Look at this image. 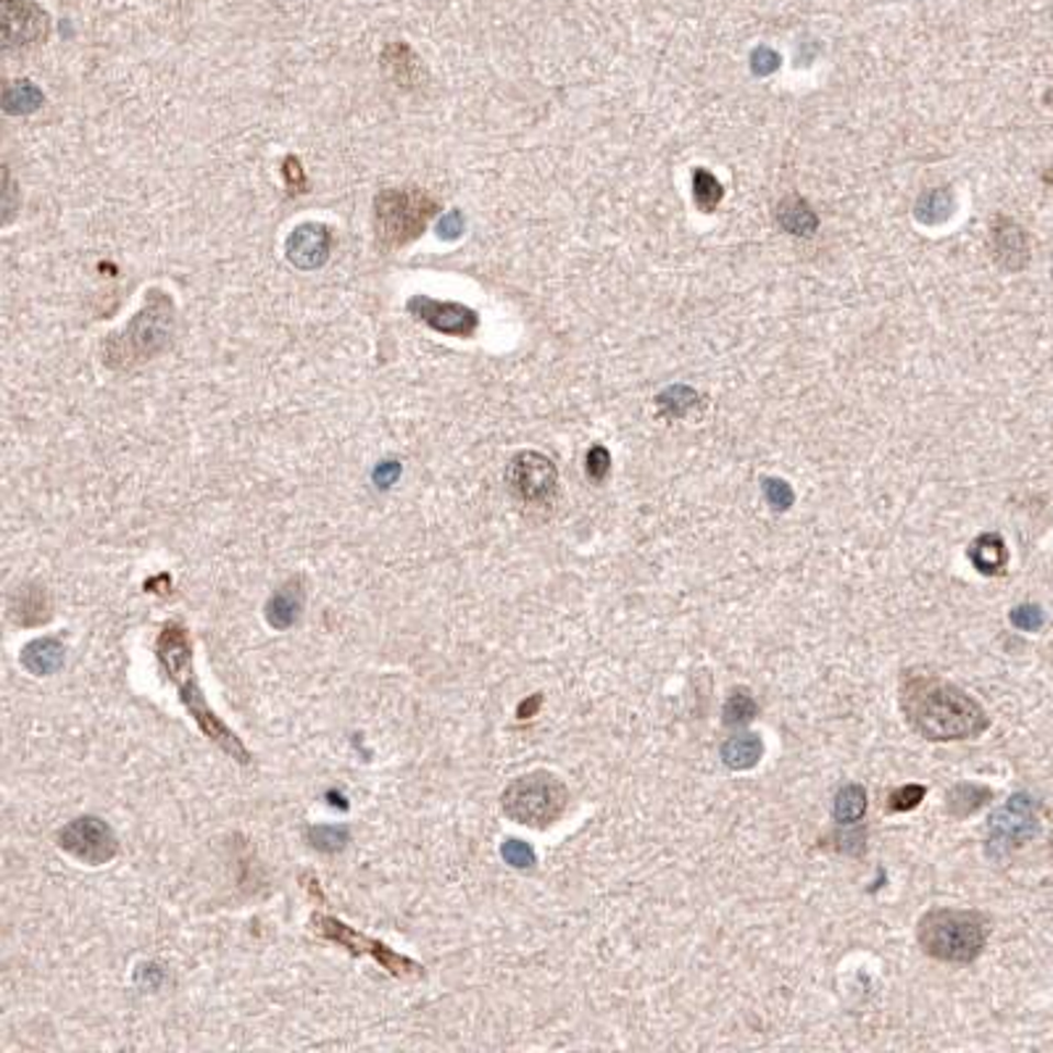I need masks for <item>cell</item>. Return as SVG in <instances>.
<instances>
[{
	"label": "cell",
	"instance_id": "1",
	"mask_svg": "<svg viewBox=\"0 0 1053 1053\" xmlns=\"http://www.w3.org/2000/svg\"><path fill=\"white\" fill-rule=\"evenodd\" d=\"M898 704L906 721L930 743L979 738L990 727L983 706L945 677L906 669L898 682Z\"/></svg>",
	"mask_w": 1053,
	"mask_h": 1053
},
{
	"label": "cell",
	"instance_id": "2",
	"mask_svg": "<svg viewBox=\"0 0 1053 1053\" xmlns=\"http://www.w3.org/2000/svg\"><path fill=\"white\" fill-rule=\"evenodd\" d=\"M156 659L164 677L175 682L184 712L195 719L198 730L206 735L211 743L222 748L229 759L240 761V764H250V751L243 746V740L237 738V732L232 730L227 721L216 717V712L209 706L201 685H198L193 666V642H190V635L180 621H171V625L158 632Z\"/></svg>",
	"mask_w": 1053,
	"mask_h": 1053
},
{
	"label": "cell",
	"instance_id": "3",
	"mask_svg": "<svg viewBox=\"0 0 1053 1053\" xmlns=\"http://www.w3.org/2000/svg\"><path fill=\"white\" fill-rule=\"evenodd\" d=\"M175 322L177 316L171 298L164 293L161 288H154L145 295V306L141 314H137L127 327H122L116 335H111L109 340H105V367L122 372V369H132L137 367V363L156 359L171 343Z\"/></svg>",
	"mask_w": 1053,
	"mask_h": 1053
},
{
	"label": "cell",
	"instance_id": "4",
	"mask_svg": "<svg viewBox=\"0 0 1053 1053\" xmlns=\"http://www.w3.org/2000/svg\"><path fill=\"white\" fill-rule=\"evenodd\" d=\"M988 919L970 909H930L917 922V943L930 959L972 964L988 943Z\"/></svg>",
	"mask_w": 1053,
	"mask_h": 1053
},
{
	"label": "cell",
	"instance_id": "5",
	"mask_svg": "<svg viewBox=\"0 0 1053 1053\" xmlns=\"http://www.w3.org/2000/svg\"><path fill=\"white\" fill-rule=\"evenodd\" d=\"M569 806V787L559 774L535 770L516 777L512 785L503 791L501 809L516 825L533 827V830H548L564 817Z\"/></svg>",
	"mask_w": 1053,
	"mask_h": 1053
},
{
	"label": "cell",
	"instance_id": "6",
	"mask_svg": "<svg viewBox=\"0 0 1053 1053\" xmlns=\"http://www.w3.org/2000/svg\"><path fill=\"white\" fill-rule=\"evenodd\" d=\"M435 198L414 188L382 190L374 198V235L382 248H403L427 229L435 216Z\"/></svg>",
	"mask_w": 1053,
	"mask_h": 1053
},
{
	"label": "cell",
	"instance_id": "7",
	"mask_svg": "<svg viewBox=\"0 0 1053 1053\" xmlns=\"http://www.w3.org/2000/svg\"><path fill=\"white\" fill-rule=\"evenodd\" d=\"M311 930H314L320 938L333 940V943L348 949L354 956H372L374 962L388 972V975L399 979L424 977V966L419 962L403 956V953L393 951L390 945L380 943V940L367 938L363 932L356 930V927L343 922V919L327 917V914H314V917H311Z\"/></svg>",
	"mask_w": 1053,
	"mask_h": 1053
},
{
	"label": "cell",
	"instance_id": "8",
	"mask_svg": "<svg viewBox=\"0 0 1053 1053\" xmlns=\"http://www.w3.org/2000/svg\"><path fill=\"white\" fill-rule=\"evenodd\" d=\"M1041 830L1038 819V804L1028 793H1017L990 817L988 838H985V851L990 859H1004L1011 851L1030 843Z\"/></svg>",
	"mask_w": 1053,
	"mask_h": 1053
},
{
	"label": "cell",
	"instance_id": "9",
	"mask_svg": "<svg viewBox=\"0 0 1053 1053\" xmlns=\"http://www.w3.org/2000/svg\"><path fill=\"white\" fill-rule=\"evenodd\" d=\"M56 845L79 864L103 866L116 859L119 838L109 822L101 817H77L66 822L56 836Z\"/></svg>",
	"mask_w": 1053,
	"mask_h": 1053
},
{
	"label": "cell",
	"instance_id": "10",
	"mask_svg": "<svg viewBox=\"0 0 1053 1053\" xmlns=\"http://www.w3.org/2000/svg\"><path fill=\"white\" fill-rule=\"evenodd\" d=\"M506 485L522 503L546 506L553 501L556 488H559V469L538 450H522L508 461Z\"/></svg>",
	"mask_w": 1053,
	"mask_h": 1053
},
{
	"label": "cell",
	"instance_id": "11",
	"mask_svg": "<svg viewBox=\"0 0 1053 1053\" xmlns=\"http://www.w3.org/2000/svg\"><path fill=\"white\" fill-rule=\"evenodd\" d=\"M406 309L416 322H422L424 327H429L433 333L440 335L472 337L477 324H480V316H477L474 309L453 301H435V298L429 295L408 298Z\"/></svg>",
	"mask_w": 1053,
	"mask_h": 1053
},
{
	"label": "cell",
	"instance_id": "12",
	"mask_svg": "<svg viewBox=\"0 0 1053 1053\" xmlns=\"http://www.w3.org/2000/svg\"><path fill=\"white\" fill-rule=\"evenodd\" d=\"M51 32L48 11L35 0H3V43L5 48H32Z\"/></svg>",
	"mask_w": 1053,
	"mask_h": 1053
},
{
	"label": "cell",
	"instance_id": "13",
	"mask_svg": "<svg viewBox=\"0 0 1053 1053\" xmlns=\"http://www.w3.org/2000/svg\"><path fill=\"white\" fill-rule=\"evenodd\" d=\"M329 250H333V232H329L327 224H316V222H306L301 227L290 232L288 237V261L295 264L298 269H320L324 261L329 258Z\"/></svg>",
	"mask_w": 1053,
	"mask_h": 1053
},
{
	"label": "cell",
	"instance_id": "14",
	"mask_svg": "<svg viewBox=\"0 0 1053 1053\" xmlns=\"http://www.w3.org/2000/svg\"><path fill=\"white\" fill-rule=\"evenodd\" d=\"M53 617L48 587L40 582H22L9 595V619L19 627H43Z\"/></svg>",
	"mask_w": 1053,
	"mask_h": 1053
},
{
	"label": "cell",
	"instance_id": "15",
	"mask_svg": "<svg viewBox=\"0 0 1053 1053\" xmlns=\"http://www.w3.org/2000/svg\"><path fill=\"white\" fill-rule=\"evenodd\" d=\"M303 606H306V587H303V580L290 578L269 595L267 606H264V617H267V625L271 630L284 632L298 625Z\"/></svg>",
	"mask_w": 1053,
	"mask_h": 1053
},
{
	"label": "cell",
	"instance_id": "16",
	"mask_svg": "<svg viewBox=\"0 0 1053 1053\" xmlns=\"http://www.w3.org/2000/svg\"><path fill=\"white\" fill-rule=\"evenodd\" d=\"M990 250L1004 269H1022L1030 258L1028 235L1011 219H998L990 229Z\"/></svg>",
	"mask_w": 1053,
	"mask_h": 1053
},
{
	"label": "cell",
	"instance_id": "17",
	"mask_svg": "<svg viewBox=\"0 0 1053 1053\" xmlns=\"http://www.w3.org/2000/svg\"><path fill=\"white\" fill-rule=\"evenodd\" d=\"M64 661H66L64 642L53 638V635L30 640L22 648V653H19V664H22L32 677H51V674H56L58 669L64 666Z\"/></svg>",
	"mask_w": 1053,
	"mask_h": 1053
},
{
	"label": "cell",
	"instance_id": "18",
	"mask_svg": "<svg viewBox=\"0 0 1053 1053\" xmlns=\"http://www.w3.org/2000/svg\"><path fill=\"white\" fill-rule=\"evenodd\" d=\"M970 561L985 578H998V574L1006 572V564H1009V548H1006L1001 535L985 533L970 546Z\"/></svg>",
	"mask_w": 1053,
	"mask_h": 1053
},
{
	"label": "cell",
	"instance_id": "19",
	"mask_svg": "<svg viewBox=\"0 0 1053 1053\" xmlns=\"http://www.w3.org/2000/svg\"><path fill=\"white\" fill-rule=\"evenodd\" d=\"M761 757H764V740H761L757 732L732 735V738H727L725 743H721V761L735 772L753 770Z\"/></svg>",
	"mask_w": 1053,
	"mask_h": 1053
},
{
	"label": "cell",
	"instance_id": "20",
	"mask_svg": "<svg viewBox=\"0 0 1053 1053\" xmlns=\"http://www.w3.org/2000/svg\"><path fill=\"white\" fill-rule=\"evenodd\" d=\"M993 798V791L988 785H975V783H959L953 785L945 796V811L956 819H966L972 814L983 809L985 804Z\"/></svg>",
	"mask_w": 1053,
	"mask_h": 1053
},
{
	"label": "cell",
	"instance_id": "21",
	"mask_svg": "<svg viewBox=\"0 0 1053 1053\" xmlns=\"http://www.w3.org/2000/svg\"><path fill=\"white\" fill-rule=\"evenodd\" d=\"M866 814V791L856 783H848L836 793L832 800V817L838 825H856Z\"/></svg>",
	"mask_w": 1053,
	"mask_h": 1053
},
{
	"label": "cell",
	"instance_id": "22",
	"mask_svg": "<svg viewBox=\"0 0 1053 1053\" xmlns=\"http://www.w3.org/2000/svg\"><path fill=\"white\" fill-rule=\"evenodd\" d=\"M777 222L780 227L793 232V235H811L817 229V214L806 206V201L800 198H783L777 206Z\"/></svg>",
	"mask_w": 1053,
	"mask_h": 1053
},
{
	"label": "cell",
	"instance_id": "23",
	"mask_svg": "<svg viewBox=\"0 0 1053 1053\" xmlns=\"http://www.w3.org/2000/svg\"><path fill=\"white\" fill-rule=\"evenodd\" d=\"M757 714L759 704L757 698H753V693L746 691V687H735V691L727 695L725 708H721V721H725L727 727H743L748 721L757 719Z\"/></svg>",
	"mask_w": 1053,
	"mask_h": 1053
},
{
	"label": "cell",
	"instance_id": "24",
	"mask_svg": "<svg viewBox=\"0 0 1053 1053\" xmlns=\"http://www.w3.org/2000/svg\"><path fill=\"white\" fill-rule=\"evenodd\" d=\"M303 836H306V843L320 853H340L350 843V830L346 825H311Z\"/></svg>",
	"mask_w": 1053,
	"mask_h": 1053
},
{
	"label": "cell",
	"instance_id": "25",
	"mask_svg": "<svg viewBox=\"0 0 1053 1053\" xmlns=\"http://www.w3.org/2000/svg\"><path fill=\"white\" fill-rule=\"evenodd\" d=\"M501 856L508 866H514V870H533V866L538 864V856H535L533 845L525 843V840H519V838L503 840Z\"/></svg>",
	"mask_w": 1053,
	"mask_h": 1053
},
{
	"label": "cell",
	"instance_id": "26",
	"mask_svg": "<svg viewBox=\"0 0 1053 1053\" xmlns=\"http://www.w3.org/2000/svg\"><path fill=\"white\" fill-rule=\"evenodd\" d=\"M925 796H927V787H925V785H904V787H898V791H893L890 796H887V811H890V814H904V811L917 809V806L925 800Z\"/></svg>",
	"mask_w": 1053,
	"mask_h": 1053
},
{
	"label": "cell",
	"instance_id": "27",
	"mask_svg": "<svg viewBox=\"0 0 1053 1053\" xmlns=\"http://www.w3.org/2000/svg\"><path fill=\"white\" fill-rule=\"evenodd\" d=\"M695 201L704 211H712L719 203L721 198V184L717 182V177L712 171H695Z\"/></svg>",
	"mask_w": 1053,
	"mask_h": 1053
},
{
	"label": "cell",
	"instance_id": "28",
	"mask_svg": "<svg viewBox=\"0 0 1053 1053\" xmlns=\"http://www.w3.org/2000/svg\"><path fill=\"white\" fill-rule=\"evenodd\" d=\"M1009 619H1011V625L1017 627V630H1024V632H1035L1045 625L1043 608L1035 606V604H1022V606L1011 608Z\"/></svg>",
	"mask_w": 1053,
	"mask_h": 1053
},
{
	"label": "cell",
	"instance_id": "29",
	"mask_svg": "<svg viewBox=\"0 0 1053 1053\" xmlns=\"http://www.w3.org/2000/svg\"><path fill=\"white\" fill-rule=\"evenodd\" d=\"M764 495H766V503H770L774 512H785V508L793 506V499H796L791 485L783 480H774V477L764 480Z\"/></svg>",
	"mask_w": 1053,
	"mask_h": 1053
},
{
	"label": "cell",
	"instance_id": "30",
	"mask_svg": "<svg viewBox=\"0 0 1053 1053\" xmlns=\"http://www.w3.org/2000/svg\"><path fill=\"white\" fill-rule=\"evenodd\" d=\"M585 472L595 482L606 480V474L612 472V456H608V450L604 446H593L591 450H587Z\"/></svg>",
	"mask_w": 1053,
	"mask_h": 1053
},
{
	"label": "cell",
	"instance_id": "31",
	"mask_svg": "<svg viewBox=\"0 0 1053 1053\" xmlns=\"http://www.w3.org/2000/svg\"><path fill=\"white\" fill-rule=\"evenodd\" d=\"M659 403L666 408L669 414L677 416V414H685L691 406H695L698 399H695L693 390H687V388H680V399H677V388H674V390H666V393L661 395Z\"/></svg>",
	"mask_w": 1053,
	"mask_h": 1053
},
{
	"label": "cell",
	"instance_id": "32",
	"mask_svg": "<svg viewBox=\"0 0 1053 1053\" xmlns=\"http://www.w3.org/2000/svg\"><path fill=\"white\" fill-rule=\"evenodd\" d=\"M463 232V224H461V216L456 214H448L446 219H443V224H440V237H446V240H456V237H459Z\"/></svg>",
	"mask_w": 1053,
	"mask_h": 1053
},
{
	"label": "cell",
	"instance_id": "33",
	"mask_svg": "<svg viewBox=\"0 0 1053 1053\" xmlns=\"http://www.w3.org/2000/svg\"><path fill=\"white\" fill-rule=\"evenodd\" d=\"M542 706V695L540 693H535L533 698H527V701H522L519 708H516V717L519 719H529V717H535V714H538V708Z\"/></svg>",
	"mask_w": 1053,
	"mask_h": 1053
}]
</instances>
